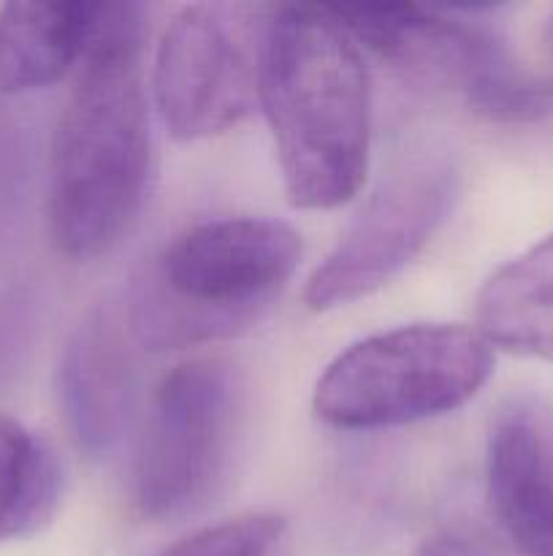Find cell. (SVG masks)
I'll use <instances>...</instances> for the list:
<instances>
[{
    "label": "cell",
    "mask_w": 553,
    "mask_h": 556,
    "mask_svg": "<svg viewBox=\"0 0 553 556\" xmlns=\"http://www.w3.org/2000/svg\"><path fill=\"white\" fill-rule=\"evenodd\" d=\"M258 103L293 206L334 210L361 190L372 79L361 43L329 5H269Z\"/></svg>",
    "instance_id": "cell-2"
},
{
    "label": "cell",
    "mask_w": 553,
    "mask_h": 556,
    "mask_svg": "<svg viewBox=\"0 0 553 556\" xmlns=\"http://www.w3.org/2000/svg\"><path fill=\"white\" fill-rule=\"evenodd\" d=\"M103 3L16 0L0 9V92L43 90L79 68Z\"/></svg>",
    "instance_id": "cell-11"
},
{
    "label": "cell",
    "mask_w": 553,
    "mask_h": 556,
    "mask_svg": "<svg viewBox=\"0 0 553 556\" xmlns=\"http://www.w3.org/2000/svg\"><path fill=\"white\" fill-rule=\"evenodd\" d=\"M455 199L459 174L445 161L410 163L383 179L307 280V307L325 313L388 286L432 242Z\"/></svg>",
    "instance_id": "cell-8"
},
{
    "label": "cell",
    "mask_w": 553,
    "mask_h": 556,
    "mask_svg": "<svg viewBox=\"0 0 553 556\" xmlns=\"http://www.w3.org/2000/svg\"><path fill=\"white\" fill-rule=\"evenodd\" d=\"M266 11L269 5L193 3L168 22L152 65V98L173 139L228 134L253 112Z\"/></svg>",
    "instance_id": "cell-7"
},
{
    "label": "cell",
    "mask_w": 553,
    "mask_h": 556,
    "mask_svg": "<svg viewBox=\"0 0 553 556\" xmlns=\"http://www.w3.org/2000/svg\"><path fill=\"white\" fill-rule=\"evenodd\" d=\"M152 166L141 9L103 3L52 139L49 231L74 261L106 255L128 233Z\"/></svg>",
    "instance_id": "cell-1"
},
{
    "label": "cell",
    "mask_w": 553,
    "mask_h": 556,
    "mask_svg": "<svg viewBox=\"0 0 553 556\" xmlns=\"http://www.w3.org/2000/svg\"><path fill=\"white\" fill-rule=\"evenodd\" d=\"M475 329L491 348L553 364V233L488 277Z\"/></svg>",
    "instance_id": "cell-12"
},
{
    "label": "cell",
    "mask_w": 553,
    "mask_h": 556,
    "mask_svg": "<svg viewBox=\"0 0 553 556\" xmlns=\"http://www.w3.org/2000/svg\"><path fill=\"white\" fill-rule=\"evenodd\" d=\"M301 258V237L271 217H220L188 228L155 258L125 307L146 351H182L258 320Z\"/></svg>",
    "instance_id": "cell-3"
},
{
    "label": "cell",
    "mask_w": 553,
    "mask_h": 556,
    "mask_svg": "<svg viewBox=\"0 0 553 556\" xmlns=\"http://www.w3.org/2000/svg\"><path fill=\"white\" fill-rule=\"evenodd\" d=\"M415 556H483V554L477 552V548H472L466 541L442 535V538H432V541L423 543V546L417 548Z\"/></svg>",
    "instance_id": "cell-15"
},
{
    "label": "cell",
    "mask_w": 553,
    "mask_h": 556,
    "mask_svg": "<svg viewBox=\"0 0 553 556\" xmlns=\"http://www.w3.org/2000/svg\"><path fill=\"white\" fill-rule=\"evenodd\" d=\"M239 402V375L226 358H190L160 380L133 470L136 508L144 519H182L217 492L231 459Z\"/></svg>",
    "instance_id": "cell-6"
},
{
    "label": "cell",
    "mask_w": 553,
    "mask_h": 556,
    "mask_svg": "<svg viewBox=\"0 0 553 556\" xmlns=\"http://www.w3.org/2000/svg\"><path fill=\"white\" fill-rule=\"evenodd\" d=\"M157 556H291V543L282 516L244 514L204 527Z\"/></svg>",
    "instance_id": "cell-14"
},
{
    "label": "cell",
    "mask_w": 553,
    "mask_h": 556,
    "mask_svg": "<svg viewBox=\"0 0 553 556\" xmlns=\"http://www.w3.org/2000/svg\"><path fill=\"white\" fill-rule=\"evenodd\" d=\"M125 309H90L70 331L57 367V394L76 445L101 456L117 445L133 405V351Z\"/></svg>",
    "instance_id": "cell-10"
},
{
    "label": "cell",
    "mask_w": 553,
    "mask_h": 556,
    "mask_svg": "<svg viewBox=\"0 0 553 556\" xmlns=\"http://www.w3.org/2000/svg\"><path fill=\"white\" fill-rule=\"evenodd\" d=\"M329 11L407 79L455 92L480 117L526 125L553 114V81L515 60L488 27L412 3H352Z\"/></svg>",
    "instance_id": "cell-5"
},
{
    "label": "cell",
    "mask_w": 553,
    "mask_h": 556,
    "mask_svg": "<svg viewBox=\"0 0 553 556\" xmlns=\"http://www.w3.org/2000/svg\"><path fill=\"white\" fill-rule=\"evenodd\" d=\"M57 500L60 465L52 448L20 421L0 416V541L47 525Z\"/></svg>",
    "instance_id": "cell-13"
},
{
    "label": "cell",
    "mask_w": 553,
    "mask_h": 556,
    "mask_svg": "<svg viewBox=\"0 0 553 556\" xmlns=\"http://www.w3.org/2000/svg\"><path fill=\"white\" fill-rule=\"evenodd\" d=\"M486 486L493 519L520 556H553V410L513 400L488 432Z\"/></svg>",
    "instance_id": "cell-9"
},
{
    "label": "cell",
    "mask_w": 553,
    "mask_h": 556,
    "mask_svg": "<svg viewBox=\"0 0 553 556\" xmlns=\"http://www.w3.org/2000/svg\"><path fill=\"white\" fill-rule=\"evenodd\" d=\"M493 372L472 326L412 324L347 348L314 386V413L336 429H388L464 407Z\"/></svg>",
    "instance_id": "cell-4"
}]
</instances>
